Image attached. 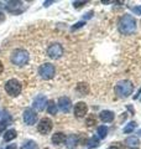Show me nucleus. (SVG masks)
I'll return each instance as SVG.
<instances>
[{
  "instance_id": "7c9ffc66",
  "label": "nucleus",
  "mask_w": 141,
  "mask_h": 149,
  "mask_svg": "<svg viewBox=\"0 0 141 149\" xmlns=\"http://www.w3.org/2000/svg\"><path fill=\"white\" fill-rule=\"evenodd\" d=\"M4 20H5V15L3 13H0V22H3Z\"/></svg>"
},
{
  "instance_id": "72a5a7b5",
  "label": "nucleus",
  "mask_w": 141,
  "mask_h": 149,
  "mask_svg": "<svg viewBox=\"0 0 141 149\" xmlns=\"http://www.w3.org/2000/svg\"><path fill=\"white\" fill-rule=\"evenodd\" d=\"M3 70H4V65L1 63V61H0V73L3 72Z\"/></svg>"
},
{
  "instance_id": "f03ea898",
  "label": "nucleus",
  "mask_w": 141,
  "mask_h": 149,
  "mask_svg": "<svg viewBox=\"0 0 141 149\" xmlns=\"http://www.w3.org/2000/svg\"><path fill=\"white\" fill-rule=\"evenodd\" d=\"M134 91V85L128 80H123L119 81L115 86V93L118 95V97H121V98H126L129 97Z\"/></svg>"
},
{
  "instance_id": "c9c22d12",
  "label": "nucleus",
  "mask_w": 141,
  "mask_h": 149,
  "mask_svg": "<svg viewBox=\"0 0 141 149\" xmlns=\"http://www.w3.org/2000/svg\"><path fill=\"white\" fill-rule=\"evenodd\" d=\"M45 149H50V148H45Z\"/></svg>"
},
{
  "instance_id": "4468645a",
  "label": "nucleus",
  "mask_w": 141,
  "mask_h": 149,
  "mask_svg": "<svg viewBox=\"0 0 141 149\" xmlns=\"http://www.w3.org/2000/svg\"><path fill=\"white\" fill-rule=\"evenodd\" d=\"M78 136L77 134H70V136H68L67 138H66V143H67V148L69 149H73L77 147L78 144Z\"/></svg>"
},
{
  "instance_id": "b1692460",
  "label": "nucleus",
  "mask_w": 141,
  "mask_h": 149,
  "mask_svg": "<svg viewBox=\"0 0 141 149\" xmlns=\"http://www.w3.org/2000/svg\"><path fill=\"white\" fill-rule=\"evenodd\" d=\"M86 123H87L88 127L95 125V124H97V118L94 117V116H88V117H87V120H86Z\"/></svg>"
},
{
  "instance_id": "f257e3e1",
  "label": "nucleus",
  "mask_w": 141,
  "mask_h": 149,
  "mask_svg": "<svg viewBox=\"0 0 141 149\" xmlns=\"http://www.w3.org/2000/svg\"><path fill=\"white\" fill-rule=\"evenodd\" d=\"M118 27H119V31L123 35H131L136 31V20L134 16L129 15V14H125L120 17L119 24H118Z\"/></svg>"
},
{
  "instance_id": "f3484780",
  "label": "nucleus",
  "mask_w": 141,
  "mask_h": 149,
  "mask_svg": "<svg viewBox=\"0 0 141 149\" xmlns=\"http://www.w3.org/2000/svg\"><path fill=\"white\" fill-rule=\"evenodd\" d=\"M57 111H58V107H57V104L55 103V101H47V112H48L50 114H56L57 113Z\"/></svg>"
},
{
  "instance_id": "c85d7f7f",
  "label": "nucleus",
  "mask_w": 141,
  "mask_h": 149,
  "mask_svg": "<svg viewBox=\"0 0 141 149\" xmlns=\"http://www.w3.org/2000/svg\"><path fill=\"white\" fill-rule=\"evenodd\" d=\"M133 11H134L135 14H138V15H141V6H139V8H133Z\"/></svg>"
},
{
  "instance_id": "f8f14e48",
  "label": "nucleus",
  "mask_w": 141,
  "mask_h": 149,
  "mask_svg": "<svg viewBox=\"0 0 141 149\" xmlns=\"http://www.w3.org/2000/svg\"><path fill=\"white\" fill-rule=\"evenodd\" d=\"M88 113V106L84 103V102H78V103L74 106V116L78 118L84 117Z\"/></svg>"
},
{
  "instance_id": "393cba45",
  "label": "nucleus",
  "mask_w": 141,
  "mask_h": 149,
  "mask_svg": "<svg viewBox=\"0 0 141 149\" xmlns=\"http://www.w3.org/2000/svg\"><path fill=\"white\" fill-rule=\"evenodd\" d=\"M9 125V123H8V120L6 119H1L0 120V136L5 132V128Z\"/></svg>"
},
{
  "instance_id": "5701e85b",
  "label": "nucleus",
  "mask_w": 141,
  "mask_h": 149,
  "mask_svg": "<svg viewBox=\"0 0 141 149\" xmlns=\"http://www.w3.org/2000/svg\"><path fill=\"white\" fill-rule=\"evenodd\" d=\"M135 128H136V123H135V122H130V123L124 128V133H131V132H134Z\"/></svg>"
},
{
  "instance_id": "e433bc0d",
  "label": "nucleus",
  "mask_w": 141,
  "mask_h": 149,
  "mask_svg": "<svg viewBox=\"0 0 141 149\" xmlns=\"http://www.w3.org/2000/svg\"><path fill=\"white\" fill-rule=\"evenodd\" d=\"M140 134H141V130H140Z\"/></svg>"
},
{
  "instance_id": "412c9836",
  "label": "nucleus",
  "mask_w": 141,
  "mask_h": 149,
  "mask_svg": "<svg viewBox=\"0 0 141 149\" xmlns=\"http://www.w3.org/2000/svg\"><path fill=\"white\" fill-rule=\"evenodd\" d=\"M125 144L129 146V147H138L139 146V139L136 137H129V138H126Z\"/></svg>"
},
{
  "instance_id": "2f4dec72",
  "label": "nucleus",
  "mask_w": 141,
  "mask_h": 149,
  "mask_svg": "<svg viewBox=\"0 0 141 149\" xmlns=\"http://www.w3.org/2000/svg\"><path fill=\"white\" fill-rule=\"evenodd\" d=\"M140 95H141V88H140V90L138 91V93H136V95H135V97H134V98H135V100H138L139 97H140Z\"/></svg>"
},
{
  "instance_id": "7ed1b4c3",
  "label": "nucleus",
  "mask_w": 141,
  "mask_h": 149,
  "mask_svg": "<svg viewBox=\"0 0 141 149\" xmlns=\"http://www.w3.org/2000/svg\"><path fill=\"white\" fill-rule=\"evenodd\" d=\"M10 60H11V63H12V65L21 67V66H25V65L29 62L30 56H29V54H27L25 50L17 49V50H15V51H12Z\"/></svg>"
},
{
  "instance_id": "cd10ccee",
  "label": "nucleus",
  "mask_w": 141,
  "mask_h": 149,
  "mask_svg": "<svg viewBox=\"0 0 141 149\" xmlns=\"http://www.w3.org/2000/svg\"><path fill=\"white\" fill-rule=\"evenodd\" d=\"M120 143H115V144H113L111 147H109V148H106V149H123L121 148V146H119Z\"/></svg>"
},
{
  "instance_id": "1a4fd4ad",
  "label": "nucleus",
  "mask_w": 141,
  "mask_h": 149,
  "mask_svg": "<svg viewBox=\"0 0 141 149\" xmlns=\"http://www.w3.org/2000/svg\"><path fill=\"white\" fill-rule=\"evenodd\" d=\"M4 8L11 14H21L24 11V5L21 1H8Z\"/></svg>"
},
{
  "instance_id": "9d476101",
  "label": "nucleus",
  "mask_w": 141,
  "mask_h": 149,
  "mask_svg": "<svg viewBox=\"0 0 141 149\" xmlns=\"http://www.w3.org/2000/svg\"><path fill=\"white\" fill-rule=\"evenodd\" d=\"M32 106H34V108H35L36 111H39V112L44 111L45 107L47 106V98H46V96H45V95H37V96L35 97Z\"/></svg>"
},
{
  "instance_id": "c756f323",
  "label": "nucleus",
  "mask_w": 141,
  "mask_h": 149,
  "mask_svg": "<svg viewBox=\"0 0 141 149\" xmlns=\"http://www.w3.org/2000/svg\"><path fill=\"white\" fill-rule=\"evenodd\" d=\"M92 15H93V11L87 13V14H86V19H91V17H92Z\"/></svg>"
},
{
  "instance_id": "6e6552de",
  "label": "nucleus",
  "mask_w": 141,
  "mask_h": 149,
  "mask_svg": "<svg viewBox=\"0 0 141 149\" xmlns=\"http://www.w3.org/2000/svg\"><path fill=\"white\" fill-rule=\"evenodd\" d=\"M22 117H24V122L27 125H34L37 122V113L32 108H26L24 111Z\"/></svg>"
},
{
  "instance_id": "2eb2a0df",
  "label": "nucleus",
  "mask_w": 141,
  "mask_h": 149,
  "mask_svg": "<svg viewBox=\"0 0 141 149\" xmlns=\"http://www.w3.org/2000/svg\"><path fill=\"white\" fill-rule=\"evenodd\" d=\"M66 138L67 137H66L63 133L58 132V133H55L52 136V142H53V144H56V146H61L62 143L66 142Z\"/></svg>"
},
{
  "instance_id": "6ab92c4d",
  "label": "nucleus",
  "mask_w": 141,
  "mask_h": 149,
  "mask_svg": "<svg viewBox=\"0 0 141 149\" xmlns=\"http://www.w3.org/2000/svg\"><path fill=\"white\" fill-rule=\"evenodd\" d=\"M77 91L81 93V95H87V93L89 92V87H88L87 83L81 82V83H78L77 85Z\"/></svg>"
},
{
  "instance_id": "aec40b11",
  "label": "nucleus",
  "mask_w": 141,
  "mask_h": 149,
  "mask_svg": "<svg viewBox=\"0 0 141 149\" xmlns=\"http://www.w3.org/2000/svg\"><path fill=\"white\" fill-rule=\"evenodd\" d=\"M87 146L89 149H93V148H98L99 147V139L97 137H92L89 141L87 142Z\"/></svg>"
},
{
  "instance_id": "a878e982",
  "label": "nucleus",
  "mask_w": 141,
  "mask_h": 149,
  "mask_svg": "<svg viewBox=\"0 0 141 149\" xmlns=\"http://www.w3.org/2000/svg\"><path fill=\"white\" fill-rule=\"evenodd\" d=\"M84 25H86V21H78V22H76L72 27H70V30L72 31H74V30H77V29H81V27H83Z\"/></svg>"
},
{
  "instance_id": "dca6fc26",
  "label": "nucleus",
  "mask_w": 141,
  "mask_h": 149,
  "mask_svg": "<svg viewBox=\"0 0 141 149\" xmlns=\"http://www.w3.org/2000/svg\"><path fill=\"white\" fill-rule=\"evenodd\" d=\"M17 136L15 129H8L5 133H4V142H10L12 139H15Z\"/></svg>"
},
{
  "instance_id": "20e7f679",
  "label": "nucleus",
  "mask_w": 141,
  "mask_h": 149,
  "mask_svg": "<svg viewBox=\"0 0 141 149\" xmlns=\"http://www.w3.org/2000/svg\"><path fill=\"white\" fill-rule=\"evenodd\" d=\"M22 90V85L20 83V81L15 80V78H11L5 83V91L8 92V95H10L11 97H16L20 95V92Z\"/></svg>"
},
{
  "instance_id": "bb28decb",
  "label": "nucleus",
  "mask_w": 141,
  "mask_h": 149,
  "mask_svg": "<svg viewBox=\"0 0 141 149\" xmlns=\"http://www.w3.org/2000/svg\"><path fill=\"white\" fill-rule=\"evenodd\" d=\"M87 1H73V6L74 8H82L83 5H86Z\"/></svg>"
},
{
  "instance_id": "4c0bfd02",
  "label": "nucleus",
  "mask_w": 141,
  "mask_h": 149,
  "mask_svg": "<svg viewBox=\"0 0 141 149\" xmlns=\"http://www.w3.org/2000/svg\"><path fill=\"white\" fill-rule=\"evenodd\" d=\"M134 149H138V148H134Z\"/></svg>"
},
{
  "instance_id": "0eeeda50",
  "label": "nucleus",
  "mask_w": 141,
  "mask_h": 149,
  "mask_svg": "<svg viewBox=\"0 0 141 149\" xmlns=\"http://www.w3.org/2000/svg\"><path fill=\"white\" fill-rule=\"evenodd\" d=\"M52 127H53V124L50 118H42L40 120V123L37 124V130H39L41 134L46 136V134H48L51 130H52Z\"/></svg>"
},
{
  "instance_id": "423d86ee",
  "label": "nucleus",
  "mask_w": 141,
  "mask_h": 149,
  "mask_svg": "<svg viewBox=\"0 0 141 149\" xmlns=\"http://www.w3.org/2000/svg\"><path fill=\"white\" fill-rule=\"evenodd\" d=\"M47 55H48L51 58H53V60H57L59 57H62L63 46L61 44H58V42H55L52 45H50L48 49H47Z\"/></svg>"
},
{
  "instance_id": "f704fd0d",
  "label": "nucleus",
  "mask_w": 141,
  "mask_h": 149,
  "mask_svg": "<svg viewBox=\"0 0 141 149\" xmlns=\"http://www.w3.org/2000/svg\"><path fill=\"white\" fill-rule=\"evenodd\" d=\"M52 3H53V1H46V3L44 4V5H45V6H48L50 4H52Z\"/></svg>"
},
{
  "instance_id": "4be33fe9",
  "label": "nucleus",
  "mask_w": 141,
  "mask_h": 149,
  "mask_svg": "<svg viewBox=\"0 0 141 149\" xmlns=\"http://www.w3.org/2000/svg\"><path fill=\"white\" fill-rule=\"evenodd\" d=\"M98 134H99V138L104 139L108 134V127L105 125H100V127H98Z\"/></svg>"
},
{
  "instance_id": "9b49d317",
  "label": "nucleus",
  "mask_w": 141,
  "mask_h": 149,
  "mask_svg": "<svg viewBox=\"0 0 141 149\" xmlns=\"http://www.w3.org/2000/svg\"><path fill=\"white\" fill-rule=\"evenodd\" d=\"M57 107L62 112H64V113H68L70 111V108H72V102H70V100L68 97H59Z\"/></svg>"
},
{
  "instance_id": "473e14b6",
  "label": "nucleus",
  "mask_w": 141,
  "mask_h": 149,
  "mask_svg": "<svg viewBox=\"0 0 141 149\" xmlns=\"http://www.w3.org/2000/svg\"><path fill=\"white\" fill-rule=\"evenodd\" d=\"M6 149H16V146L15 144H10V146H8Z\"/></svg>"
},
{
  "instance_id": "a211bd4d",
  "label": "nucleus",
  "mask_w": 141,
  "mask_h": 149,
  "mask_svg": "<svg viewBox=\"0 0 141 149\" xmlns=\"http://www.w3.org/2000/svg\"><path fill=\"white\" fill-rule=\"evenodd\" d=\"M21 149H39V144L35 141H26L22 143Z\"/></svg>"
},
{
  "instance_id": "39448f33",
  "label": "nucleus",
  "mask_w": 141,
  "mask_h": 149,
  "mask_svg": "<svg viewBox=\"0 0 141 149\" xmlns=\"http://www.w3.org/2000/svg\"><path fill=\"white\" fill-rule=\"evenodd\" d=\"M55 72H56V70L52 63H44L39 68V74L44 80H51V78H53Z\"/></svg>"
},
{
  "instance_id": "ddd939ff",
  "label": "nucleus",
  "mask_w": 141,
  "mask_h": 149,
  "mask_svg": "<svg viewBox=\"0 0 141 149\" xmlns=\"http://www.w3.org/2000/svg\"><path fill=\"white\" fill-rule=\"evenodd\" d=\"M114 113H113L111 111H102L100 114H99V118L102 119V122L104 123H110L114 120Z\"/></svg>"
}]
</instances>
